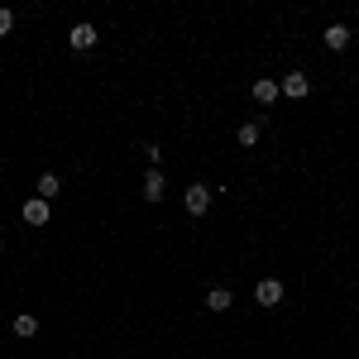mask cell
I'll list each match as a JSON object with an SVG mask.
<instances>
[{"mask_svg": "<svg viewBox=\"0 0 359 359\" xmlns=\"http://www.w3.org/2000/svg\"><path fill=\"white\" fill-rule=\"evenodd\" d=\"M321 39H326V48H331V53H345V48H350V29H345V25H331Z\"/></svg>", "mask_w": 359, "mask_h": 359, "instance_id": "8", "label": "cell"}, {"mask_svg": "<svg viewBox=\"0 0 359 359\" xmlns=\"http://www.w3.org/2000/svg\"><path fill=\"white\" fill-rule=\"evenodd\" d=\"M182 206H187V216H206V211H211V187H206V182H192V187L182 192Z\"/></svg>", "mask_w": 359, "mask_h": 359, "instance_id": "1", "label": "cell"}, {"mask_svg": "<svg viewBox=\"0 0 359 359\" xmlns=\"http://www.w3.org/2000/svg\"><path fill=\"white\" fill-rule=\"evenodd\" d=\"M254 297H259V306H278L283 302V283H278V278H264V283L254 287Z\"/></svg>", "mask_w": 359, "mask_h": 359, "instance_id": "6", "label": "cell"}, {"mask_svg": "<svg viewBox=\"0 0 359 359\" xmlns=\"http://www.w3.org/2000/svg\"><path fill=\"white\" fill-rule=\"evenodd\" d=\"M259 135H264V130H259V120H245V125L235 130V139H240V149H254V144H259Z\"/></svg>", "mask_w": 359, "mask_h": 359, "instance_id": "11", "label": "cell"}, {"mask_svg": "<svg viewBox=\"0 0 359 359\" xmlns=\"http://www.w3.org/2000/svg\"><path fill=\"white\" fill-rule=\"evenodd\" d=\"M0 249H5V240H0Z\"/></svg>", "mask_w": 359, "mask_h": 359, "instance_id": "15", "label": "cell"}, {"mask_svg": "<svg viewBox=\"0 0 359 359\" xmlns=\"http://www.w3.org/2000/svg\"><path fill=\"white\" fill-rule=\"evenodd\" d=\"M48 216H53V201H43V196L25 201V225H48Z\"/></svg>", "mask_w": 359, "mask_h": 359, "instance_id": "3", "label": "cell"}, {"mask_svg": "<svg viewBox=\"0 0 359 359\" xmlns=\"http://www.w3.org/2000/svg\"><path fill=\"white\" fill-rule=\"evenodd\" d=\"M163 196H168V177L158 172V168H149V172H144V201H154V206H158Z\"/></svg>", "mask_w": 359, "mask_h": 359, "instance_id": "2", "label": "cell"}, {"mask_svg": "<svg viewBox=\"0 0 359 359\" xmlns=\"http://www.w3.org/2000/svg\"><path fill=\"white\" fill-rule=\"evenodd\" d=\"M57 192H62V182H57V172H43V177H39V187H34V196H43V201H53Z\"/></svg>", "mask_w": 359, "mask_h": 359, "instance_id": "10", "label": "cell"}, {"mask_svg": "<svg viewBox=\"0 0 359 359\" xmlns=\"http://www.w3.org/2000/svg\"><path fill=\"white\" fill-rule=\"evenodd\" d=\"M249 91H254V101H259V106H273L278 96H283V86H278L273 77H259V82L249 86Z\"/></svg>", "mask_w": 359, "mask_h": 359, "instance_id": "5", "label": "cell"}, {"mask_svg": "<svg viewBox=\"0 0 359 359\" xmlns=\"http://www.w3.org/2000/svg\"><path fill=\"white\" fill-rule=\"evenodd\" d=\"M144 158H149V168H158V163H163V149H158V144H149V149H144Z\"/></svg>", "mask_w": 359, "mask_h": 359, "instance_id": "13", "label": "cell"}, {"mask_svg": "<svg viewBox=\"0 0 359 359\" xmlns=\"http://www.w3.org/2000/svg\"><path fill=\"white\" fill-rule=\"evenodd\" d=\"M10 29H15V10H0V39H5Z\"/></svg>", "mask_w": 359, "mask_h": 359, "instance_id": "14", "label": "cell"}, {"mask_svg": "<svg viewBox=\"0 0 359 359\" xmlns=\"http://www.w3.org/2000/svg\"><path fill=\"white\" fill-rule=\"evenodd\" d=\"M67 43H72L77 53H86V48H96V29H91V25H77L72 34H67Z\"/></svg>", "mask_w": 359, "mask_h": 359, "instance_id": "7", "label": "cell"}, {"mask_svg": "<svg viewBox=\"0 0 359 359\" xmlns=\"http://www.w3.org/2000/svg\"><path fill=\"white\" fill-rule=\"evenodd\" d=\"M230 306H235L230 287H211V292H206V311H230Z\"/></svg>", "mask_w": 359, "mask_h": 359, "instance_id": "9", "label": "cell"}, {"mask_svg": "<svg viewBox=\"0 0 359 359\" xmlns=\"http://www.w3.org/2000/svg\"><path fill=\"white\" fill-rule=\"evenodd\" d=\"M283 96H287V101H302L306 91H311V82H306V72H287V77H283Z\"/></svg>", "mask_w": 359, "mask_h": 359, "instance_id": "4", "label": "cell"}, {"mask_svg": "<svg viewBox=\"0 0 359 359\" xmlns=\"http://www.w3.org/2000/svg\"><path fill=\"white\" fill-rule=\"evenodd\" d=\"M57 359H62V355H57Z\"/></svg>", "mask_w": 359, "mask_h": 359, "instance_id": "16", "label": "cell"}, {"mask_svg": "<svg viewBox=\"0 0 359 359\" xmlns=\"http://www.w3.org/2000/svg\"><path fill=\"white\" fill-rule=\"evenodd\" d=\"M15 335H20V340H29V335H39V316H29V311H20V316H15Z\"/></svg>", "mask_w": 359, "mask_h": 359, "instance_id": "12", "label": "cell"}]
</instances>
